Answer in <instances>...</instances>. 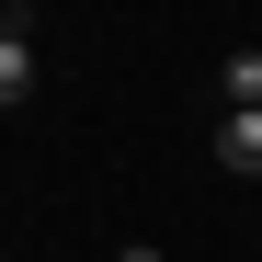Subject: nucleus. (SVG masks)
<instances>
[{
	"label": "nucleus",
	"mask_w": 262,
	"mask_h": 262,
	"mask_svg": "<svg viewBox=\"0 0 262 262\" xmlns=\"http://www.w3.org/2000/svg\"><path fill=\"white\" fill-rule=\"evenodd\" d=\"M34 80H46L34 34H23V23H0V103H34Z\"/></svg>",
	"instance_id": "1"
},
{
	"label": "nucleus",
	"mask_w": 262,
	"mask_h": 262,
	"mask_svg": "<svg viewBox=\"0 0 262 262\" xmlns=\"http://www.w3.org/2000/svg\"><path fill=\"white\" fill-rule=\"evenodd\" d=\"M216 160H228V171H262V103H228V125H216Z\"/></svg>",
	"instance_id": "2"
},
{
	"label": "nucleus",
	"mask_w": 262,
	"mask_h": 262,
	"mask_svg": "<svg viewBox=\"0 0 262 262\" xmlns=\"http://www.w3.org/2000/svg\"><path fill=\"white\" fill-rule=\"evenodd\" d=\"M228 103H262V57H251V46L228 57Z\"/></svg>",
	"instance_id": "3"
},
{
	"label": "nucleus",
	"mask_w": 262,
	"mask_h": 262,
	"mask_svg": "<svg viewBox=\"0 0 262 262\" xmlns=\"http://www.w3.org/2000/svg\"><path fill=\"white\" fill-rule=\"evenodd\" d=\"M125 262H160V251H148V239H125Z\"/></svg>",
	"instance_id": "4"
},
{
	"label": "nucleus",
	"mask_w": 262,
	"mask_h": 262,
	"mask_svg": "<svg viewBox=\"0 0 262 262\" xmlns=\"http://www.w3.org/2000/svg\"><path fill=\"white\" fill-rule=\"evenodd\" d=\"M0 262H12V251H0Z\"/></svg>",
	"instance_id": "5"
}]
</instances>
